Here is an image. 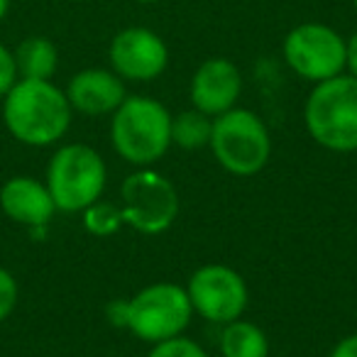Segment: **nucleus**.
<instances>
[{
    "mask_svg": "<svg viewBox=\"0 0 357 357\" xmlns=\"http://www.w3.org/2000/svg\"><path fill=\"white\" fill-rule=\"evenodd\" d=\"M3 123L22 144H54L71 125L69 98L52 81L17 79L3 98Z\"/></svg>",
    "mask_w": 357,
    "mask_h": 357,
    "instance_id": "f257e3e1",
    "label": "nucleus"
},
{
    "mask_svg": "<svg viewBox=\"0 0 357 357\" xmlns=\"http://www.w3.org/2000/svg\"><path fill=\"white\" fill-rule=\"evenodd\" d=\"M303 120L321 147L331 152L357 149V79L337 74L313 86L308 93Z\"/></svg>",
    "mask_w": 357,
    "mask_h": 357,
    "instance_id": "f03ea898",
    "label": "nucleus"
},
{
    "mask_svg": "<svg viewBox=\"0 0 357 357\" xmlns=\"http://www.w3.org/2000/svg\"><path fill=\"white\" fill-rule=\"evenodd\" d=\"M110 139L125 162L139 167L152 164L162 159L172 144V115L159 100L128 96L113 113Z\"/></svg>",
    "mask_w": 357,
    "mask_h": 357,
    "instance_id": "7ed1b4c3",
    "label": "nucleus"
},
{
    "mask_svg": "<svg viewBox=\"0 0 357 357\" xmlns=\"http://www.w3.org/2000/svg\"><path fill=\"white\" fill-rule=\"evenodd\" d=\"M105 164L89 144H64L54 152L47 169V189L56 211L79 213L100 201L105 189Z\"/></svg>",
    "mask_w": 357,
    "mask_h": 357,
    "instance_id": "20e7f679",
    "label": "nucleus"
},
{
    "mask_svg": "<svg viewBox=\"0 0 357 357\" xmlns=\"http://www.w3.org/2000/svg\"><path fill=\"white\" fill-rule=\"evenodd\" d=\"M211 149L218 164L235 176H252L262 172L272 154V139L264 123L245 108H230L215 115Z\"/></svg>",
    "mask_w": 357,
    "mask_h": 357,
    "instance_id": "39448f33",
    "label": "nucleus"
},
{
    "mask_svg": "<svg viewBox=\"0 0 357 357\" xmlns=\"http://www.w3.org/2000/svg\"><path fill=\"white\" fill-rule=\"evenodd\" d=\"M191 298L184 287L159 282L144 287L128 301V328L147 342H162L181 335L191 321Z\"/></svg>",
    "mask_w": 357,
    "mask_h": 357,
    "instance_id": "423d86ee",
    "label": "nucleus"
},
{
    "mask_svg": "<svg viewBox=\"0 0 357 357\" xmlns=\"http://www.w3.org/2000/svg\"><path fill=\"white\" fill-rule=\"evenodd\" d=\"M284 59L296 76L321 84L345 71V40L328 25L303 22L284 37Z\"/></svg>",
    "mask_w": 357,
    "mask_h": 357,
    "instance_id": "0eeeda50",
    "label": "nucleus"
},
{
    "mask_svg": "<svg viewBox=\"0 0 357 357\" xmlns=\"http://www.w3.org/2000/svg\"><path fill=\"white\" fill-rule=\"evenodd\" d=\"M123 220L144 235L164 233L178 215V196L169 178L162 174L135 172L125 178L123 189Z\"/></svg>",
    "mask_w": 357,
    "mask_h": 357,
    "instance_id": "6e6552de",
    "label": "nucleus"
},
{
    "mask_svg": "<svg viewBox=\"0 0 357 357\" xmlns=\"http://www.w3.org/2000/svg\"><path fill=\"white\" fill-rule=\"evenodd\" d=\"M186 294L196 313L211 323H230L243 316L248 306V287L235 269L223 264H206L189 279Z\"/></svg>",
    "mask_w": 357,
    "mask_h": 357,
    "instance_id": "1a4fd4ad",
    "label": "nucleus"
},
{
    "mask_svg": "<svg viewBox=\"0 0 357 357\" xmlns=\"http://www.w3.org/2000/svg\"><path fill=\"white\" fill-rule=\"evenodd\" d=\"M110 66L125 81H154L169 64V50L157 32L125 27L110 42Z\"/></svg>",
    "mask_w": 357,
    "mask_h": 357,
    "instance_id": "9d476101",
    "label": "nucleus"
},
{
    "mask_svg": "<svg viewBox=\"0 0 357 357\" xmlns=\"http://www.w3.org/2000/svg\"><path fill=\"white\" fill-rule=\"evenodd\" d=\"M243 93V74L230 59L213 56L196 69L191 79V103L206 115H223L235 108Z\"/></svg>",
    "mask_w": 357,
    "mask_h": 357,
    "instance_id": "9b49d317",
    "label": "nucleus"
},
{
    "mask_svg": "<svg viewBox=\"0 0 357 357\" xmlns=\"http://www.w3.org/2000/svg\"><path fill=\"white\" fill-rule=\"evenodd\" d=\"M66 98L71 110H79L84 115H108L115 113L123 103L125 84L115 71L108 69H84L69 81Z\"/></svg>",
    "mask_w": 357,
    "mask_h": 357,
    "instance_id": "f8f14e48",
    "label": "nucleus"
},
{
    "mask_svg": "<svg viewBox=\"0 0 357 357\" xmlns=\"http://www.w3.org/2000/svg\"><path fill=\"white\" fill-rule=\"evenodd\" d=\"M0 208L15 223L42 228L52 220L56 206L47 184L32 176H13L0 189Z\"/></svg>",
    "mask_w": 357,
    "mask_h": 357,
    "instance_id": "ddd939ff",
    "label": "nucleus"
},
{
    "mask_svg": "<svg viewBox=\"0 0 357 357\" xmlns=\"http://www.w3.org/2000/svg\"><path fill=\"white\" fill-rule=\"evenodd\" d=\"M15 66L20 79H37V81H52L56 66H59V52L54 42L47 37H25L17 45Z\"/></svg>",
    "mask_w": 357,
    "mask_h": 357,
    "instance_id": "4468645a",
    "label": "nucleus"
},
{
    "mask_svg": "<svg viewBox=\"0 0 357 357\" xmlns=\"http://www.w3.org/2000/svg\"><path fill=\"white\" fill-rule=\"evenodd\" d=\"M220 352L223 357H267L269 342L262 328L248 321L225 323L220 335Z\"/></svg>",
    "mask_w": 357,
    "mask_h": 357,
    "instance_id": "2eb2a0df",
    "label": "nucleus"
},
{
    "mask_svg": "<svg viewBox=\"0 0 357 357\" xmlns=\"http://www.w3.org/2000/svg\"><path fill=\"white\" fill-rule=\"evenodd\" d=\"M213 120L201 110H186V113L172 118V142L181 149H199L211 142Z\"/></svg>",
    "mask_w": 357,
    "mask_h": 357,
    "instance_id": "dca6fc26",
    "label": "nucleus"
},
{
    "mask_svg": "<svg viewBox=\"0 0 357 357\" xmlns=\"http://www.w3.org/2000/svg\"><path fill=\"white\" fill-rule=\"evenodd\" d=\"M84 223L86 230L98 238H105V235H113L120 225L125 223L123 220V208L113 204H103V201H96L93 206L84 211Z\"/></svg>",
    "mask_w": 357,
    "mask_h": 357,
    "instance_id": "f3484780",
    "label": "nucleus"
},
{
    "mask_svg": "<svg viewBox=\"0 0 357 357\" xmlns=\"http://www.w3.org/2000/svg\"><path fill=\"white\" fill-rule=\"evenodd\" d=\"M149 357H208L199 342L189 340V337H172V340H162L152 347Z\"/></svg>",
    "mask_w": 357,
    "mask_h": 357,
    "instance_id": "a211bd4d",
    "label": "nucleus"
},
{
    "mask_svg": "<svg viewBox=\"0 0 357 357\" xmlns=\"http://www.w3.org/2000/svg\"><path fill=\"white\" fill-rule=\"evenodd\" d=\"M17 296H20V289H17L15 277L6 267H0V323L15 311Z\"/></svg>",
    "mask_w": 357,
    "mask_h": 357,
    "instance_id": "6ab92c4d",
    "label": "nucleus"
},
{
    "mask_svg": "<svg viewBox=\"0 0 357 357\" xmlns=\"http://www.w3.org/2000/svg\"><path fill=\"white\" fill-rule=\"evenodd\" d=\"M17 79L20 76H17L15 54L6 45H0V98H6V93L15 86Z\"/></svg>",
    "mask_w": 357,
    "mask_h": 357,
    "instance_id": "aec40b11",
    "label": "nucleus"
},
{
    "mask_svg": "<svg viewBox=\"0 0 357 357\" xmlns=\"http://www.w3.org/2000/svg\"><path fill=\"white\" fill-rule=\"evenodd\" d=\"M345 69L357 79V32H352L350 40H345Z\"/></svg>",
    "mask_w": 357,
    "mask_h": 357,
    "instance_id": "412c9836",
    "label": "nucleus"
},
{
    "mask_svg": "<svg viewBox=\"0 0 357 357\" xmlns=\"http://www.w3.org/2000/svg\"><path fill=\"white\" fill-rule=\"evenodd\" d=\"M331 357H357V333L355 335H347L333 347Z\"/></svg>",
    "mask_w": 357,
    "mask_h": 357,
    "instance_id": "4be33fe9",
    "label": "nucleus"
},
{
    "mask_svg": "<svg viewBox=\"0 0 357 357\" xmlns=\"http://www.w3.org/2000/svg\"><path fill=\"white\" fill-rule=\"evenodd\" d=\"M108 316L115 326H128V301H113L108 306Z\"/></svg>",
    "mask_w": 357,
    "mask_h": 357,
    "instance_id": "5701e85b",
    "label": "nucleus"
},
{
    "mask_svg": "<svg viewBox=\"0 0 357 357\" xmlns=\"http://www.w3.org/2000/svg\"><path fill=\"white\" fill-rule=\"evenodd\" d=\"M8 8H10V0H0V22L8 15Z\"/></svg>",
    "mask_w": 357,
    "mask_h": 357,
    "instance_id": "b1692460",
    "label": "nucleus"
},
{
    "mask_svg": "<svg viewBox=\"0 0 357 357\" xmlns=\"http://www.w3.org/2000/svg\"><path fill=\"white\" fill-rule=\"evenodd\" d=\"M135 3H139V6H154V3H159V0H135Z\"/></svg>",
    "mask_w": 357,
    "mask_h": 357,
    "instance_id": "393cba45",
    "label": "nucleus"
},
{
    "mask_svg": "<svg viewBox=\"0 0 357 357\" xmlns=\"http://www.w3.org/2000/svg\"><path fill=\"white\" fill-rule=\"evenodd\" d=\"M352 6H355V13H357V0H352Z\"/></svg>",
    "mask_w": 357,
    "mask_h": 357,
    "instance_id": "a878e982",
    "label": "nucleus"
}]
</instances>
